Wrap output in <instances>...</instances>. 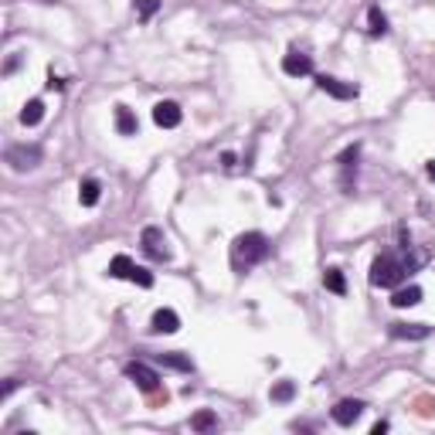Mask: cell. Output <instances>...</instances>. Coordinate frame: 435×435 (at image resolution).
<instances>
[{
    "mask_svg": "<svg viewBox=\"0 0 435 435\" xmlns=\"http://www.w3.org/2000/svg\"><path fill=\"white\" fill-rule=\"evenodd\" d=\"M269 238L262 235V232H245V235H238L235 238V245H232V269L235 272H249L252 265H259V262L269 259Z\"/></svg>",
    "mask_w": 435,
    "mask_h": 435,
    "instance_id": "cell-1",
    "label": "cell"
},
{
    "mask_svg": "<svg viewBox=\"0 0 435 435\" xmlns=\"http://www.w3.org/2000/svg\"><path fill=\"white\" fill-rule=\"evenodd\" d=\"M405 275H408L405 259H398V256H391V252L377 256L374 265H371V286H381V289H395Z\"/></svg>",
    "mask_w": 435,
    "mask_h": 435,
    "instance_id": "cell-2",
    "label": "cell"
},
{
    "mask_svg": "<svg viewBox=\"0 0 435 435\" xmlns=\"http://www.w3.org/2000/svg\"><path fill=\"white\" fill-rule=\"evenodd\" d=\"M7 164L14 171H34L41 164V147H27V143L7 147Z\"/></svg>",
    "mask_w": 435,
    "mask_h": 435,
    "instance_id": "cell-3",
    "label": "cell"
},
{
    "mask_svg": "<svg viewBox=\"0 0 435 435\" xmlns=\"http://www.w3.org/2000/svg\"><path fill=\"white\" fill-rule=\"evenodd\" d=\"M140 245H143V252L150 256L153 262H171V249H167V238H164V232L160 228H143V235H140Z\"/></svg>",
    "mask_w": 435,
    "mask_h": 435,
    "instance_id": "cell-4",
    "label": "cell"
},
{
    "mask_svg": "<svg viewBox=\"0 0 435 435\" xmlns=\"http://www.w3.org/2000/svg\"><path fill=\"white\" fill-rule=\"evenodd\" d=\"M126 377L140 388V391H147V395H153L157 388H160V374L153 371V367H147V364H140V360H133V364H126Z\"/></svg>",
    "mask_w": 435,
    "mask_h": 435,
    "instance_id": "cell-5",
    "label": "cell"
},
{
    "mask_svg": "<svg viewBox=\"0 0 435 435\" xmlns=\"http://www.w3.org/2000/svg\"><path fill=\"white\" fill-rule=\"evenodd\" d=\"M360 415H364V401H357V398H344V401L334 405V422L337 425H353Z\"/></svg>",
    "mask_w": 435,
    "mask_h": 435,
    "instance_id": "cell-6",
    "label": "cell"
},
{
    "mask_svg": "<svg viewBox=\"0 0 435 435\" xmlns=\"http://www.w3.org/2000/svg\"><path fill=\"white\" fill-rule=\"evenodd\" d=\"M180 119H184V112H180L177 102H157V105H153V123H157V126L174 129V126H180Z\"/></svg>",
    "mask_w": 435,
    "mask_h": 435,
    "instance_id": "cell-7",
    "label": "cell"
},
{
    "mask_svg": "<svg viewBox=\"0 0 435 435\" xmlns=\"http://www.w3.org/2000/svg\"><path fill=\"white\" fill-rule=\"evenodd\" d=\"M282 72L293 75V79H299V75H313V62H310V55H303V51H289V55L282 58Z\"/></svg>",
    "mask_w": 435,
    "mask_h": 435,
    "instance_id": "cell-8",
    "label": "cell"
},
{
    "mask_svg": "<svg viewBox=\"0 0 435 435\" xmlns=\"http://www.w3.org/2000/svg\"><path fill=\"white\" fill-rule=\"evenodd\" d=\"M316 86L323 88L327 95H334V99H353V95H357V86L340 82V79H334V75H316Z\"/></svg>",
    "mask_w": 435,
    "mask_h": 435,
    "instance_id": "cell-9",
    "label": "cell"
},
{
    "mask_svg": "<svg viewBox=\"0 0 435 435\" xmlns=\"http://www.w3.org/2000/svg\"><path fill=\"white\" fill-rule=\"evenodd\" d=\"M432 330L425 323H391V337L395 340H425Z\"/></svg>",
    "mask_w": 435,
    "mask_h": 435,
    "instance_id": "cell-10",
    "label": "cell"
},
{
    "mask_svg": "<svg viewBox=\"0 0 435 435\" xmlns=\"http://www.w3.org/2000/svg\"><path fill=\"white\" fill-rule=\"evenodd\" d=\"M180 330V316L174 310H157L153 313V334H177Z\"/></svg>",
    "mask_w": 435,
    "mask_h": 435,
    "instance_id": "cell-11",
    "label": "cell"
},
{
    "mask_svg": "<svg viewBox=\"0 0 435 435\" xmlns=\"http://www.w3.org/2000/svg\"><path fill=\"white\" fill-rule=\"evenodd\" d=\"M116 129H119L123 136H136V129H140L136 116H133L126 105H116Z\"/></svg>",
    "mask_w": 435,
    "mask_h": 435,
    "instance_id": "cell-12",
    "label": "cell"
},
{
    "mask_svg": "<svg viewBox=\"0 0 435 435\" xmlns=\"http://www.w3.org/2000/svg\"><path fill=\"white\" fill-rule=\"evenodd\" d=\"M133 272H136V265H133L129 256H116V259L109 262V275L112 279H129L133 282Z\"/></svg>",
    "mask_w": 435,
    "mask_h": 435,
    "instance_id": "cell-13",
    "label": "cell"
},
{
    "mask_svg": "<svg viewBox=\"0 0 435 435\" xmlns=\"http://www.w3.org/2000/svg\"><path fill=\"white\" fill-rule=\"evenodd\" d=\"M41 119H45V102H41V99H31V102L21 109V123H24V126H38Z\"/></svg>",
    "mask_w": 435,
    "mask_h": 435,
    "instance_id": "cell-14",
    "label": "cell"
},
{
    "mask_svg": "<svg viewBox=\"0 0 435 435\" xmlns=\"http://www.w3.org/2000/svg\"><path fill=\"white\" fill-rule=\"evenodd\" d=\"M391 303H395L398 310L415 306V303H422V289H419V286H405V289H398V293L391 296Z\"/></svg>",
    "mask_w": 435,
    "mask_h": 435,
    "instance_id": "cell-15",
    "label": "cell"
},
{
    "mask_svg": "<svg viewBox=\"0 0 435 435\" xmlns=\"http://www.w3.org/2000/svg\"><path fill=\"white\" fill-rule=\"evenodd\" d=\"M367 24H371V27H367V34H371V38L388 34V17L381 14V7H371V10H367Z\"/></svg>",
    "mask_w": 435,
    "mask_h": 435,
    "instance_id": "cell-16",
    "label": "cell"
},
{
    "mask_svg": "<svg viewBox=\"0 0 435 435\" xmlns=\"http://www.w3.org/2000/svg\"><path fill=\"white\" fill-rule=\"evenodd\" d=\"M99 190H102L99 180L88 177V180H82V187H79V201H82L86 208H95V204H99Z\"/></svg>",
    "mask_w": 435,
    "mask_h": 435,
    "instance_id": "cell-17",
    "label": "cell"
},
{
    "mask_svg": "<svg viewBox=\"0 0 435 435\" xmlns=\"http://www.w3.org/2000/svg\"><path fill=\"white\" fill-rule=\"evenodd\" d=\"M323 286H327L330 293H337V296L347 293V282H344V272H340V269H327V272H323Z\"/></svg>",
    "mask_w": 435,
    "mask_h": 435,
    "instance_id": "cell-18",
    "label": "cell"
},
{
    "mask_svg": "<svg viewBox=\"0 0 435 435\" xmlns=\"http://www.w3.org/2000/svg\"><path fill=\"white\" fill-rule=\"evenodd\" d=\"M357 153H360V150H357V143H353V147H347V150L340 153V171H344V187H350V171L357 167Z\"/></svg>",
    "mask_w": 435,
    "mask_h": 435,
    "instance_id": "cell-19",
    "label": "cell"
},
{
    "mask_svg": "<svg viewBox=\"0 0 435 435\" xmlns=\"http://www.w3.org/2000/svg\"><path fill=\"white\" fill-rule=\"evenodd\" d=\"M160 364H167V367H174V371H194V364H190V357H184V353H160Z\"/></svg>",
    "mask_w": 435,
    "mask_h": 435,
    "instance_id": "cell-20",
    "label": "cell"
},
{
    "mask_svg": "<svg viewBox=\"0 0 435 435\" xmlns=\"http://www.w3.org/2000/svg\"><path fill=\"white\" fill-rule=\"evenodd\" d=\"M214 422H218L214 412H197V415L190 419V429H194V432H208V429H214Z\"/></svg>",
    "mask_w": 435,
    "mask_h": 435,
    "instance_id": "cell-21",
    "label": "cell"
},
{
    "mask_svg": "<svg viewBox=\"0 0 435 435\" xmlns=\"http://www.w3.org/2000/svg\"><path fill=\"white\" fill-rule=\"evenodd\" d=\"M293 395H296V384L293 381H279L272 388V401H293Z\"/></svg>",
    "mask_w": 435,
    "mask_h": 435,
    "instance_id": "cell-22",
    "label": "cell"
},
{
    "mask_svg": "<svg viewBox=\"0 0 435 435\" xmlns=\"http://www.w3.org/2000/svg\"><path fill=\"white\" fill-rule=\"evenodd\" d=\"M157 10H160V0H136V14H140V21H150Z\"/></svg>",
    "mask_w": 435,
    "mask_h": 435,
    "instance_id": "cell-23",
    "label": "cell"
},
{
    "mask_svg": "<svg viewBox=\"0 0 435 435\" xmlns=\"http://www.w3.org/2000/svg\"><path fill=\"white\" fill-rule=\"evenodd\" d=\"M221 164H225L228 171H235V164H238V160H235V153H221Z\"/></svg>",
    "mask_w": 435,
    "mask_h": 435,
    "instance_id": "cell-24",
    "label": "cell"
},
{
    "mask_svg": "<svg viewBox=\"0 0 435 435\" xmlns=\"http://www.w3.org/2000/svg\"><path fill=\"white\" fill-rule=\"evenodd\" d=\"M62 86H65V82H62L58 75H51V79H48V88H51V92H55V88H62Z\"/></svg>",
    "mask_w": 435,
    "mask_h": 435,
    "instance_id": "cell-25",
    "label": "cell"
},
{
    "mask_svg": "<svg viewBox=\"0 0 435 435\" xmlns=\"http://www.w3.org/2000/svg\"><path fill=\"white\" fill-rule=\"evenodd\" d=\"M425 171H429V177L435 180V160H429V167H425Z\"/></svg>",
    "mask_w": 435,
    "mask_h": 435,
    "instance_id": "cell-26",
    "label": "cell"
}]
</instances>
